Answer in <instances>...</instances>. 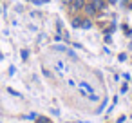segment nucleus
Returning a JSON list of instances; mask_svg holds the SVG:
<instances>
[{
	"instance_id": "obj_1",
	"label": "nucleus",
	"mask_w": 132,
	"mask_h": 123,
	"mask_svg": "<svg viewBox=\"0 0 132 123\" xmlns=\"http://www.w3.org/2000/svg\"><path fill=\"white\" fill-rule=\"evenodd\" d=\"M83 6H85V0H72V2H71L72 11H78V9H81Z\"/></svg>"
},
{
	"instance_id": "obj_2",
	"label": "nucleus",
	"mask_w": 132,
	"mask_h": 123,
	"mask_svg": "<svg viewBox=\"0 0 132 123\" xmlns=\"http://www.w3.org/2000/svg\"><path fill=\"white\" fill-rule=\"evenodd\" d=\"M92 6H94V9H96V11H101V9L105 7L103 0H92Z\"/></svg>"
},
{
	"instance_id": "obj_3",
	"label": "nucleus",
	"mask_w": 132,
	"mask_h": 123,
	"mask_svg": "<svg viewBox=\"0 0 132 123\" xmlns=\"http://www.w3.org/2000/svg\"><path fill=\"white\" fill-rule=\"evenodd\" d=\"M83 7H85V11H87V15H96V9H94V6H92V2H89V4H85Z\"/></svg>"
},
{
	"instance_id": "obj_4",
	"label": "nucleus",
	"mask_w": 132,
	"mask_h": 123,
	"mask_svg": "<svg viewBox=\"0 0 132 123\" xmlns=\"http://www.w3.org/2000/svg\"><path fill=\"white\" fill-rule=\"evenodd\" d=\"M81 22H83L81 18H74V20H72V27H74V29H76V27H81Z\"/></svg>"
},
{
	"instance_id": "obj_5",
	"label": "nucleus",
	"mask_w": 132,
	"mask_h": 123,
	"mask_svg": "<svg viewBox=\"0 0 132 123\" xmlns=\"http://www.w3.org/2000/svg\"><path fill=\"white\" fill-rule=\"evenodd\" d=\"M81 27H83V29H90V27H92V22H90V20H83V22H81Z\"/></svg>"
},
{
	"instance_id": "obj_6",
	"label": "nucleus",
	"mask_w": 132,
	"mask_h": 123,
	"mask_svg": "<svg viewBox=\"0 0 132 123\" xmlns=\"http://www.w3.org/2000/svg\"><path fill=\"white\" fill-rule=\"evenodd\" d=\"M81 89H85V91H89V92H92V87H90L89 83H85V81L81 83Z\"/></svg>"
},
{
	"instance_id": "obj_7",
	"label": "nucleus",
	"mask_w": 132,
	"mask_h": 123,
	"mask_svg": "<svg viewBox=\"0 0 132 123\" xmlns=\"http://www.w3.org/2000/svg\"><path fill=\"white\" fill-rule=\"evenodd\" d=\"M89 100H90V101H96V100H98V96H96V94H90V96H89Z\"/></svg>"
},
{
	"instance_id": "obj_8",
	"label": "nucleus",
	"mask_w": 132,
	"mask_h": 123,
	"mask_svg": "<svg viewBox=\"0 0 132 123\" xmlns=\"http://www.w3.org/2000/svg\"><path fill=\"white\" fill-rule=\"evenodd\" d=\"M38 123H47V119H38Z\"/></svg>"
},
{
	"instance_id": "obj_9",
	"label": "nucleus",
	"mask_w": 132,
	"mask_h": 123,
	"mask_svg": "<svg viewBox=\"0 0 132 123\" xmlns=\"http://www.w3.org/2000/svg\"><path fill=\"white\" fill-rule=\"evenodd\" d=\"M109 2H110V4H116V2H118V0H109Z\"/></svg>"
}]
</instances>
